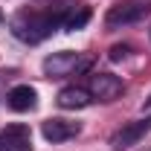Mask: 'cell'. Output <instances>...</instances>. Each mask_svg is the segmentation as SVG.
I'll return each instance as SVG.
<instances>
[{
  "instance_id": "cell-2",
  "label": "cell",
  "mask_w": 151,
  "mask_h": 151,
  "mask_svg": "<svg viewBox=\"0 0 151 151\" xmlns=\"http://www.w3.org/2000/svg\"><path fill=\"white\" fill-rule=\"evenodd\" d=\"M41 67H44L47 78H67V76H76L81 70H87L90 67V58L81 55V52H73V50H61V52L47 55Z\"/></svg>"
},
{
  "instance_id": "cell-7",
  "label": "cell",
  "mask_w": 151,
  "mask_h": 151,
  "mask_svg": "<svg viewBox=\"0 0 151 151\" xmlns=\"http://www.w3.org/2000/svg\"><path fill=\"white\" fill-rule=\"evenodd\" d=\"M32 145V131L23 122H12L3 128V148L6 151H29Z\"/></svg>"
},
{
  "instance_id": "cell-10",
  "label": "cell",
  "mask_w": 151,
  "mask_h": 151,
  "mask_svg": "<svg viewBox=\"0 0 151 151\" xmlns=\"http://www.w3.org/2000/svg\"><path fill=\"white\" fill-rule=\"evenodd\" d=\"M87 20H90V12H87V6L76 3L73 9L67 12V18H64V23H61V26H64L67 32H76V29H81V26H84Z\"/></svg>"
},
{
  "instance_id": "cell-8",
  "label": "cell",
  "mask_w": 151,
  "mask_h": 151,
  "mask_svg": "<svg viewBox=\"0 0 151 151\" xmlns=\"http://www.w3.org/2000/svg\"><path fill=\"white\" fill-rule=\"evenodd\" d=\"M6 105L18 113H26V111H35L38 108V90L29 87V84H15L9 93H6Z\"/></svg>"
},
{
  "instance_id": "cell-1",
  "label": "cell",
  "mask_w": 151,
  "mask_h": 151,
  "mask_svg": "<svg viewBox=\"0 0 151 151\" xmlns=\"http://www.w3.org/2000/svg\"><path fill=\"white\" fill-rule=\"evenodd\" d=\"M73 6H76V0H61V3H52V6L38 9V12H20L18 18L12 20V32L20 41H26V44H38V41L50 38L64 23L67 12Z\"/></svg>"
},
{
  "instance_id": "cell-3",
  "label": "cell",
  "mask_w": 151,
  "mask_h": 151,
  "mask_svg": "<svg viewBox=\"0 0 151 151\" xmlns=\"http://www.w3.org/2000/svg\"><path fill=\"white\" fill-rule=\"evenodd\" d=\"M145 15H151V0H122L111 6V12L105 15V23L108 29H122V26L139 23Z\"/></svg>"
},
{
  "instance_id": "cell-9",
  "label": "cell",
  "mask_w": 151,
  "mask_h": 151,
  "mask_svg": "<svg viewBox=\"0 0 151 151\" xmlns=\"http://www.w3.org/2000/svg\"><path fill=\"white\" fill-rule=\"evenodd\" d=\"M55 102H58V108H64V111H81V108H87V105L93 102V96H90V90H87V87L70 84V87L58 90Z\"/></svg>"
},
{
  "instance_id": "cell-12",
  "label": "cell",
  "mask_w": 151,
  "mask_h": 151,
  "mask_svg": "<svg viewBox=\"0 0 151 151\" xmlns=\"http://www.w3.org/2000/svg\"><path fill=\"white\" fill-rule=\"evenodd\" d=\"M0 151H6V148H3V131H0Z\"/></svg>"
},
{
  "instance_id": "cell-4",
  "label": "cell",
  "mask_w": 151,
  "mask_h": 151,
  "mask_svg": "<svg viewBox=\"0 0 151 151\" xmlns=\"http://www.w3.org/2000/svg\"><path fill=\"white\" fill-rule=\"evenodd\" d=\"M87 90L93 96V102H116L125 93V84H122L119 76H113V73H93Z\"/></svg>"
},
{
  "instance_id": "cell-5",
  "label": "cell",
  "mask_w": 151,
  "mask_h": 151,
  "mask_svg": "<svg viewBox=\"0 0 151 151\" xmlns=\"http://www.w3.org/2000/svg\"><path fill=\"white\" fill-rule=\"evenodd\" d=\"M151 131V116H145V119H137V122H131V125H125L122 131H116L111 137V148L113 151H125L131 148V145H137L145 134Z\"/></svg>"
},
{
  "instance_id": "cell-6",
  "label": "cell",
  "mask_w": 151,
  "mask_h": 151,
  "mask_svg": "<svg viewBox=\"0 0 151 151\" xmlns=\"http://www.w3.org/2000/svg\"><path fill=\"white\" fill-rule=\"evenodd\" d=\"M78 131H81L78 122L61 119V116H52V119H44L41 122V134H44L47 142H67V139L78 137Z\"/></svg>"
},
{
  "instance_id": "cell-11",
  "label": "cell",
  "mask_w": 151,
  "mask_h": 151,
  "mask_svg": "<svg viewBox=\"0 0 151 151\" xmlns=\"http://www.w3.org/2000/svg\"><path fill=\"white\" fill-rule=\"evenodd\" d=\"M128 52H131L128 44H116V47H111V61H122V58H128Z\"/></svg>"
}]
</instances>
